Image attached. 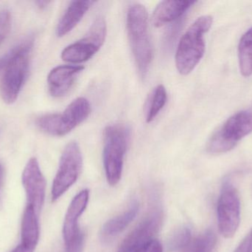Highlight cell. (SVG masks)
I'll return each mask as SVG.
<instances>
[{"mask_svg": "<svg viewBox=\"0 0 252 252\" xmlns=\"http://www.w3.org/2000/svg\"><path fill=\"white\" fill-rule=\"evenodd\" d=\"M139 210V202L136 201H133L126 211L106 222L100 232L101 241L103 243H109L120 234L122 233L136 218Z\"/></svg>", "mask_w": 252, "mask_h": 252, "instance_id": "cell-16", "label": "cell"}, {"mask_svg": "<svg viewBox=\"0 0 252 252\" xmlns=\"http://www.w3.org/2000/svg\"><path fill=\"white\" fill-rule=\"evenodd\" d=\"M50 3V1H36V4H38V7H41V8H44V7H47V6Z\"/></svg>", "mask_w": 252, "mask_h": 252, "instance_id": "cell-27", "label": "cell"}, {"mask_svg": "<svg viewBox=\"0 0 252 252\" xmlns=\"http://www.w3.org/2000/svg\"><path fill=\"white\" fill-rule=\"evenodd\" d=\"M181 26H182V20L180 19L179 20L176 21V22L167 31V34L165 36V43L167 45H170V44H172L173 40L176 38Z\"/></svg>", "mask_w": 252, "mask_h": 252, "instance_id": "cell-23", "label": "cell"}, {"mask_svg": "<svg viewBox=\"0 0 252 252\" xmlns=\"http://www.w3.org/2000/svg\"><path fill=\"white\" fill-rule=\"evenodd\" d=\"M33 44L32 38H27L19 44V50L4 71L0 93L6 104L16 102L28 75L29 55Z\"/></svg>", "mask_w": 252, "mask_h": 252, "instance_id": "cell-5", "label": "cell"}, {"mask_svg": "<svg viewBox=\"0 0 252 252\" xmlns=\"http://www.w3.org/2000/svg\"><path fill=\"white\" fill-rule=\"evenodd\" d=\"M252 229L246 235L242 242L238 246L234 252H252Z\"/></svg>", "mask_w": 252, "mask_h": 252, "instance_id": "cell-24", "label": "cell"}, {"mask_svg": "<svg viewBox=\"0 0 252 252\" xmlns=\"http://www.w3.org/2000/svg\"><path fill=\"white\" fill-rule=\"evenodd\" d=\"M22 183L26 195V206L32 207L40 215L45 199L46 180L36 158H31L27 163Z\"/></svg>", "mask_w": 252, "mask_h": 252, "instance_id": "cell-12", "label": "cell"}, {"mask_svg": "<svg viewBox=\"0 0 252 252\" xmlns=\"http://www.w3.org/2000/svg\"><path fill=\"white\" fill-rule=\"evenodd\" d=\"M107 25L104 18L99 16L84 38L63 49L62 59L69 63L78 64L91 59L104 43Z\"/></svg>", "mask_w": 252, "mask_h": 252, "instance_id": "cell-9", "label": "cell"}, {"mask_svg": "<svg viewBox=\"0 0 252 252\" xmlns=\"http://www.w3.org/2000/svg\"><path fill=\"white\" fill-rule=\"evenodd\" d=\"M39 215L32 207L26 206L21 222L20 243L15 247L20 252H34L40 237Z\"/></svg>", "mask_w": 252, "mask_h": 252, "instance_id": "cell-14", "label": "cell"}, {"mask_svg": "<svg viewBox=\"0 0 252 252\" xmlns=\"http://www.w3.org/2000/svg\"><path fill=\"white\" fill-rule=\"evenodd\" d=\"M11 26V16L7 9L0 10V46L4 42L10 32Z\"/></svg>", "mask_w": 252, "mask_h": 252, "instance_id": "cell-22", "label": "cell"}, {"mask_svg": "<svg viewBox=\"0 0 252 252\" xmlns=\"http://www.w3.org/2000/svg\"><path fill=\"white\" fill-rule=\"evenodd\" d=\"M192 241V233L189 228L183 227L173 235L170 241L169 247L172 251L184 250Z\"/></svg>", "mask_w": 252, "mask_h": 252, "instance_id": "cell-21", "label": "cell"}, {"mask_svg": "<svg viewBox=\"0 0 252 252\" xmlns=\"http://www.w3.org/2000/svg\"><path fill=\"white\" fill-rule=\"evenodd\" d=\"M90 199V191L84 189L75 195L69 204L63 225V238L66 252H82L85 236L78 220L84 213Z\"/></svg>", "mask_w": 252, "mask_h": 252, "instance_id": "cell-10", "label": "cell"}, {"mask_svg": "<svg viewBox=\"0 0 252 252\" xmlns=\"http://www.w3.org/2000/svg\"><path fill=\"white\" fill-rule=\"evenodd\" d=\"M84 69L81 65H60L53 68L47 76L50 95L56 98L64 96L73 85L77 75Z\"/></svg>", "mask_w": 252, "mask_h": 252, "instance_id": "cell-13", "label": "cell"}, {"mask_svg": "<svg viewBox=\"0 0 252 252\" xmlns=\"http://www.w3.org/2000/svg\"><path fill=\"white\" fill-rule=\"evenodd\" d=\"M91 113L90 102L84 97L71 102L62 113L47 114L37 119L40 130L53 136H63L84 122Z\"/></svg>", "mask_w": 252, "mask_h": 252, "instance_id": "cell-4", "label": "cell"}, {"mask_svg": "<svg viewBox=\"0 0 252 252\" xmlns=\"http://www.w3.org/2000/svg\"><path fill=\"white\" fill-rule=\"evenodd\" d=\"M252 133V113L237 112L215 132L207 143V152L221 154L229 152L238 142Z\"/></svg>", "mask_w": 252, "mask_h": 252, "instance_id": "cell-6", "label": "cell"}, {"mask_svg": "<svg viewBox=\"0 0 252 252\" xmlns=\"http://www.w3.org/2000/svg\"><path fill=\"white\" fill-rule=\"evenodd\" d=\"M19 44L16 45V47H13L10 51L7 52L6 54L3 55L2 56L0 57V72H1V71H4L9 62L11 60L12 58L14 56L16 52L19 50Z\"/></svg>", "mask_w": 252, "mask_h": 252, "instance_id": "cell-25", "label": "cell"}, {"mask_svg": "<svg viewBox=\"0 0 252 252\" xmlns=\"http://www.w3.org/2000/svg\"><path fill=\"white\" fill-rule=\"evenodd\" d=\"M126 25L129 43L138 72L141 78H145L154 56L148 31L146 8L139 3L132 4L127 10Z\"/></svg>", "mask_w": 252, "mask_h": 252, "instance_id": "cell-1", "label": "cell"}, {"mask_svg": "<svg viewBox=\"0 0 252 252\" xmlns=\"http://www.w3.org/2000/svg\"><path fill=\"white\" fill-rule=\"evenodd\" d=\"M167 94L165 87L162 84L157 86L150 95L147 104L146 122L151 123L157 118L160 111L167 102Z\"/></svg>", "mask_w": 252, "mask_h": 252, "instance_id": "cell-19", "label": "cell"}, {"mask_svg": "<svg viewBox=\"0 0 252 252\" xmlns=\"http://www.w3.org/2000/svg\"><path fill=\"white\" fill-rule=\"evenodd\" d=\"M94 3V1H71L58 24L56 28L58 36H63L72 31Z\"/></svg>", "mask_w": 252, "mask_h": 252, "instance_id": "cell-17", "label": "cell"}, {"mask_svg": "<svg viewBox=\"0 0 252 252\" xmlns=\"http://www.w3.org/2000/svg\"><path fill=\"white\" fill-rule=\"evenodd\" d=\"M240 71L244 77L252 75V28L241 37L238 44Z\"/></svg>", "mask_w": 252, "mask_h": 252, "instance_id": "cell-18", "label": "cell"}, {"mask_svg": "<svg viewBox=\"0 0 252 252\" xmlns=\"http://www.w3.org/2000/svg\"><path fill=\"white\" fill-rule=\"evenodd\" d=\"M217 243L216 234L207 230L198 238L192 240L190 244L182 252H213Z\"/></svg>", "mask_w": 252, "mask_h": 252, "instance_id": "cell-20", "label": "cell"}, {"mask_svg": "<svg viewBox=\"0 0 252 252\" xmlns=\"http://www.w3.org/2000/svg\"><path fill=\"white\" fill-rule=\"evenodd\" d=\"M196 1H163L153 13L152 22L156 28L176 22L196 3Z\"/></svg>", "mask_w": 252, "mask_h": 252, "instance_id": "cell-15", "label": "cell"}, {"mask_svg": "<svg viewBox=\"0 0 252 252\" xmlns=\"http://www.w3.org/2000/svg\"><path fill=\"white\" fill-rule=\"evenodd\" d=\"M213 22L211 16H200L182 36L175 57L179 73H190L202 59L206 47L204 35L210 31Z\"/></svg>", "mask_w": 252, "mask_h": 252, "instance_id": "cell-2", "label": "cell"}, {"mask_svg": "<svg viewBox=\"0 0 252 252\" xmlns=\"http://www.w3.org/2000/svg\"><path fill=\"white\" fill-rule=\"evenodd\" d=\"M217 212L220 234L224 238H232L239 227L241 202L238 190L229 182H226L222 187Z\"/></svg>", "mask_w": 252, "mask_h": 252, "instance_id": "cell-11", "label": "cell"}, {"mask_svg": "<svg viewBox=\"0 0 252 252\" xmlns=\"http://www.w3.org/2000/svg\"><path fill=\"white\" fill-rule=\"evenodd\" d=\"M83 167V156L79 145L72 142L62 152L59 169L52 186V201L61 198L79 177Z\"/></svg>", "mask_w": 252, "mask_h": 252, "instance_id": "cell-8", "label": "cell"}, {"mask_svg": "<svg viewBox=\"0 0 252 252\" xmlns=\"http://www.w3.org/2000/svg\"><path fill=\"white\" fill-rule=\"evenodd\" d=\"M161 223V211L153 212L126 236L118 252H163L162 245L156 238Z\"/></svg>", "mask_w": 252, "mask_h": 252, "instance_id": "cell-7", "label": "cell"}, {"mask_svg": "<svg viewBox=\"0 0 252 252\" xmlns=\"http://www.w3.org/2000/svg\"><path fill=\"white\" fill-rule=\"evenodd\" d=\"M103 158L108 183L114 186L122 177L124 158L130 139V129L122 124L107 126L104 130Z\"/></svg>", "mask_w": 252, "mask_h": 252, "instance_id": "cell-3", "label": "cell"}, {"mask_svg": "<svg viewBox=\"0 0 252 252\" xmlns=\"http://www.w3.org/2000/svg\"><path fill=\"white\" fill-rule=\"evenodd\" d=\"M4 184V170L3 166L0 163V207L2 204L3 189Z\"/></svg>", "mask_w": 252, "mask_h": 252, "instance_id": "cell-26", "label": "cell"}]
</instances>
